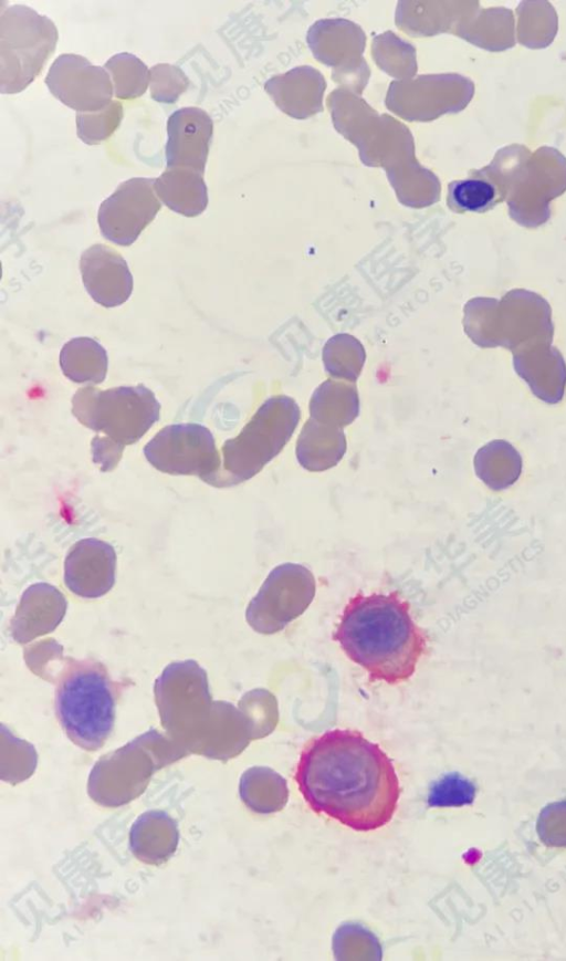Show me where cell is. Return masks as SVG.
I'll list each match as a JSON object with an SVG mask.
<instances>
[{"instance_id":"6da1fadb","label":"cell","mask_w":566,"mask_h":961,"mask_svg":"<svg viewBox=\"0 0 566 961\" xmlns=\"http://www.w3.org/2000/svg\"><path fill=\"white\" fill-rule=\"evenodd\" d=\"M294 781L313 812L357 832L386 826L401 791L388 754L350 729L311 738L300 753Z\"/></svg>"},{"instance_id":"7a4b0ae2","label":"cell","mask_w":566,"mask_h":961,"mask_svg":"<svg viewBox=\"0 0 566 961\" xmlns=\"http://www.w3.org/2000/svg\"><path fill=\"white\" fill-rule=\"evenodd\" d=\"M333 639L370 681L399 685L416 672L428 635L397 592L358 593L345 605Z\"/></svg>"},{"instance_id":"3957f363","label":"cell","mask_w":566,"mask_h":961,"mask_svg":"<svg viewBox=\"0 0 566 961\" xmlns=\"http://www.w3.org/2000/svg\"><path fill=\"white\" fill-rule=\"evenodd\" d=\"M55 714L67 738L86 751H96L115 722V687L103 665L69 660L55 690Z\"/></svg>"},{"instance_id":"277c9868","label":"cell","mask_w":566,"mask_h":961,"mask_svg":"<svg viewBox=\"0 0 566 961\" xmlns=\"http://www.w3.org/2000/svg\"><path fill=\"white\" fill-rule=\"evenodd\" d=\"M72 414L82 425L103 432L104 440L124 450L125 446L137 442L159 419L160 404L144 385L105 390L85 386L72 398Z\"/></svg>"},{"instance_id":"5b68a950","label":"cell","mask_w":566,"mask_h":961,"mask_svg":"<svg viewBox=\"0 0 566 961\" xmlns=\"http://www.w3.org/2000/svg\"><path fill=\"white\" fill-rule=\"evenodd\" d=\"M57 29L34 9L13 4L0 15V90L22 92L41 73L55 51Z\"/></svg>"},{"instance_id":"8992f818","label":"cell","mask_w":566,"mask_h":961,"mask_svg":"<svg viewBox=\"0 0 566 961\" xmlns=\"http://www.w3.org/2000/svg\"><path fill=\"white\" fill-rule=\"evenodd\" d=\"M147 461L175 476H197L206 483L220 471V457L211 431L200 424L164 427L144 447Z\"/></svg>"},{"instance_id":"52a82bcc","label":"cell","mask_w":566,"mask_h":961,"mask_svg":"<svg viewBox=\"0 0 566 961\" xmlns=\"http://www.w3.org/2000/svg\"><path fill=\"white\" fill-rule=\"evenodd\" d=\"M154 184L155 178H130L101 203L97 220L105 239L125 247L136 241L161 208Z\"/></svg>"},{"instance_id":"ba28073f","label":"cell","mask_w":566,"mask_h":961,"mask_svg":"<svg viewBox=\"0 0 566 961\" xmlns=\"http://www.w3.org/2000/svg\"><path fill=\"white\" fill-rule=\"evenodd\" d=\"M45 84L52 95L76 113L106 107L114 94L109 74L74 53L59 55L49 69Z\"/></svg>"},{"instance_id":"9c48e42d","label":"cell","mask_w":566,"mask_h":961,"mask_svg":"<svg viewBox=\"0 0 566 961\" xmlns=\"http://www.w3.org/2000/svg\"><path fill=\"white\" fill-rule=\"evenodd\" d=\"M116 553L98 539L77 541L64 563V583L75 595L97 598L108 593L115 583Z\"/></svg>"},{"instance_id":"30bf717a","label":"cell","mask_w":566,"mask_h":961,"mask_svg":"<svg viewBox=\"0 0 566 961\" xmlns=\"http://www.w3.org/2000/svg\"><path fill=\"white\" fill-rule=\"evenodd\" d=\"M212 133L213 123L206 111L193 106L175 111L167 121V168H187L203 175Z\"/></svg>"},{"instance_id":"8fae6325","label":"cell","mask_w":566,"mask_h":961,"mask_svg":"<svg viewBox=\"0 0 566 961\" xmlns=\"http://www.w3.org/2000/svg\"><path fill=\"white\" fill-rule=\"evenodd\" d=\"M80 269L87 293L98 304L114 307L126 302L133 276L125 259L113 248L93 244L81 257Z\"/></svg>"},{"instance_id":"7c38bea8","label":"cell","mask_w":566,"mask_h":961,"mask_svg":"<svg viewBox=\"0 0 566 961\" xmlns=\"http://www.w3.org/2000/svg\"><path fill=\"white\" fill-rule=\"evenodd\" d=\"M66 599L48 583L31 585L22 595L11 620V634L17 643L25 644L51 633L63 619Z\"/></svg>"},{"instance_id":"4fadbf2b","label":"cell","mask_w":566,"mask_h":961,"mask_svg":"<svg viewBox=\"0 0 566 961\" xmlns=\"http://www.w3.org/2000/svg\"><path fill=\"white\" fill-rule=\"evenodd\" d=\"M155 192L172 211L196 217L208 205V190L202 174L187 168H167L155 178Z\"/></svg>"},{"instance_id":"5bb4252c","label":"cell","mask_w":566,"mask_h":961,"mask_svg":"<svg viewBox=\"0 0 566 961\" xmlns=\"http://www.w3.org/2000/svg\"><path fill=\"white\" fill-rule=\"evenodd\" d=\"M63 374L77 384H99L107 373L105 348L90 337H75L65 343L60 353Z\"/></svg>"},{"instance_id":"9a60e30c","label":"cell","mask_w":566,"mask_h":961,"mask_svg":"<svg viewBox=\"0 0 566 961\" xmlns=\"http://www.w3.org/2000/svg\"><path fill=\"white\" fill-rule=\"evenodd\" d=\"M504 198L503 189L490 173L474 170L468 178L448 185L447 205L457 213L485 212Z\"/></svg>"},{"instance_id":"2e32d148","label":"cell","mask_w":566,"mask_h":961,"mask_svg":"<svg viewBox=\"0 0 566 961\" xmlns=\"http://www.w3.org/2000/svg\"><path fill=\"white\" fill-rule=\"evenodd\" d=\"M474 467L478 477L489 488L500 491L509 488L520 478L522 458L511 443L495 440L476 452Z\"/></svg>"},{"instance_id":"e0dca14e","label":"cell","mask_w":566,"mask_h":961,"mask_svg":"<svg viewBox=\"0 0 566 961\" xmlns=\"http://www.w3.org/2000/svg\"><path fill=\"white\" fill-rule=\"evenodd\" d=\"M105 69L112 76L114 94L119 100L142 96L150 82V71L136 55L122 52L113 55Z\"/></svg>"},{"instance_id":"ac0fdd59","label":"cell","mask_w":566,"mask_h":961,"mask_svg":"<svg viewBox=\"0 0 566 961\" xmlns=\"http://www.w3.org/2000/svg\"><path fill=\"white\" fill-rule=\"evenodd\" d=\"M123 115V105L118 101H112L96 112L76 113L77 136L87 145H96L118 128Z\"/></svg>"},{"instance_id":"d6986e66","label":"cell","mask_w":566,"mask_h":961,"mask_svg":"<svg viewBox=\"0 0 566 961\" xmlns=\"http://www.w3.org/2000/svg\"><path fill=\"white\" fill-rule=\"evenodd\" d=\"M189 83L185 72L176 65L160 63L150 69V95L158 103H176Z\"/></svg>"},{"instance_id":"ffe728a7","label":"cell","mask_w":566,"mask_h":961,"mask_svg":"<svg viewBox=\"0 0 566 961\" xmlns=\"http://www.w3.org/2000/svg\"><path fill=\"white\" fill-rule=\"evenodd\" d=\"M475 796V786L458 773H450L434 784L430 794L431 805L461 806L471 804Z\"/></svg>"},{"instance_id":"44dd1931","label":"cell","mask_w":566,"mask_h":961,"mask_svg":"<svg viewBox=\"0 0 566 961\" xmlns=\"http://www.w3.org/2000/svg\"><path fill=\"white\" fill-rule=\"evenodd\" d=\"M553 827L539 834L547 845L566 846V802L555 803L547 806L541 814L537 829Z\"/></svg>"}]
</instances>
